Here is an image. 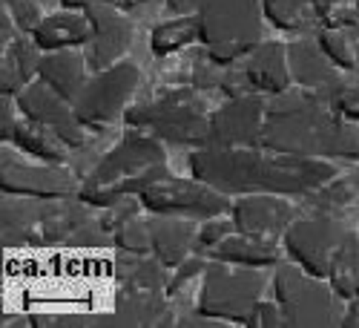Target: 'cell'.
Masks as SVG:
<instances>
[{"label":"cell","instance_id":"603a6c76","mask_svg":"<svg viewBox=\"0 0 359 328\" xmlns=\"http://www.w3.org/2000/svg\"><path fill=\"white\" fill-rule=\"evenodd\" d=\"M210 256L242 268H262V271L279 265V248L273 240H259V236H248L238 230L230 233L222 245H216Z\"/></svg>","mask_w":359,"mask_h":328},{"label":"cell","instance_id":"9c48e42d","mask_svg":"<svg viewBox=\"0 0 359 328\" xmlns=\"http://www.w3.org/2000/svg\"><path fill=\"white\" fill-rule=\"evenodd\" d=\"M138 199L149 216H178V219H193V222L224 216L233 207L230 196L204 185L196 176L193 178L167 176L164 182L144 190Z\"/></svg>","mask_w":359,"mask_h":328},{"label":"cell","instance_id":"8fae6325","mask_svg":"<svg viewBox=\"0 0 359 328\" xmlns=\"http://www.w3.org/2000/svg\"><path fill=\"white\" fill-rule=\"evenodd\" d=\"M0 185L6 196H26V199H72L78 185L69 170L61 164H32L20 159V150H9L4 144L0 153Z\"/></svg>","mask_w":359,"mask_h":328},{"label":"cell","instance_id":"6da1fadb","mask_svg":"<svg viewBox=\"0 0 359 328\" xmlns=\"http://www.w3.org/2000/svg\"><path fill=\"white\" fill-rule=\"evenodd\" d=\"M259 150L256 147H233V150L196 147V153L190 156V173L224 196H305L325 188L337 176L331 162Z\"/></svg>","mask_w":359,"mask_h":328},{"label":"cell","instance_id":"d6a6232c","mask_svg":"<svg viewBox=\"0 0 359 328\" xmlns=\"http://www.w3.org/2000/svg\"><path fill=\"white\" fill-rule=\"evenodd\" d=\"M204 268H207V262H204V254H190L182 265H175L172 268V280L167 282V296H172V294H178L184 285H190L196 277H201L204 274Z\"/></svg>","mask_w":359,"mask_h":328},{"label":"cell","instance_id":"cb8c5ba5","mask_svg":"<svg viewBox=\"0 0 359 328\" xmlns=\"http://www.w3.org/2000/svg\"><path fill=\"white\" fill-rule=\"evenodd\" d=\"M12 144L18 147L23 156H32V159H41V162H52V164L67 162V153L72 150V147L57 138L52 130L41 127V124H32V122H23V124L15 127Z\"/></svg>","mask_w":359,"mask_h":328},{"label":"cell","instance_id":"44dd1931","mask_svg":"<svg viewBox=\"0 0 359 328\" xmlns=\"http://www.w3.org/2000/svg\"><path fill=\"white\" fill-rule=\"evenodd\" d=\"M86 55H78L75 49H57L43 52L38 64V81H43L49 89H55L64 101L75 104L81 89L86 86Z\"/></svg>","mask_w":359,"mask_h":328},{"label":"cell","instance_id":"b9f144b4","mask_svg":"<svg viewBox=\"0 0 359 328\" xmlns=\"http://www.w3.org/2000/svg\"><path fill=\"white\" fill-rule=\"evenodd\" d=\"M356 15H359V0H356Z\"/></svg>","mask_w":359,"mask_h":328},{"label":"cell","instance_id":"ba28073f","mask_svg":"<svg viewBox=\"0 0 359 328\" xmlns=\"http://www.w3.org/2000/svg\"><path fill=\"white\" fill-rule=\"evenodd\" d=\"M124 122H127V127L147 130L167 144L204 147L210 115H207L204 107L198 101H193L190 96H170L161 101L133 107L130 112H124Z\"/></svg>","mask_w":359,"mask_h":328},{"label":"cell","instance_id":"74e56055","mask_svg":"<svg viewBox=\"0 0 359 328\" xmlns=\"http://www.w3.org/2000/svg\"><path fill=\"white\" fill-rule=\"evenodd\" d=\"M207 0H167V9L172 15H198V9Z\"/></svg>","mask_w":359,"mask_h":328},{"label":"cell","instance_id":"83f0119b","mask_svg":"<svg viewBox=\"0 0 359 328\" xmlns=\"http://www.w3.org/2000/svg\"><path fill=\"white\" fill-rule=\"evenodd\" d=\"M264 18L276 29H299L313 12V0H262Z\"/></svg>","mask_w":359,"mask_h":328},{"label":"cell","instance_id":"30bf717a","mask_svg":"<svg viewBox=\"0 0 359 328\" xmlns=\"http://www.w3.org/2000/svg\"><path fill=\"white\" fill-rule=\"evenodd\" d=\"M138 67L130 61H118L101 72H95L75 98V115L86 130H104L115 124L127 112V104L138 86Z\"/></svg>","mask_w":359,"mask_h":328},{"label":"cell","instance_id":"ac0fdd59","mask_svg":"<svg viewBox=\"0 0 359 328\" xmlns=\"http://www.w3.org/2000/svg\"><path fill=\"white\" fill-rule=\"evenodd\" d=\"M248 86L259 96H282L290 89V67H287V46L285 44H259L245 61Z\"/></svg>","mask_w":359,"mask_h":328},{"label":"cell","instance_id":"8992f818","mask_svg":"<svg viewBox=\"0 0 359 328\" xmlns=\"http://www.w3.org/2000/svg\"><path fill=\"white\" fill-rule=\"evenodd\" d=\"M273 294L293 328H325L342 322V308L337 303L339 294L334 285L296 262H279L273 268Z\"/></svg>","mask_w":359,"mask_h":328},{"label":"cell","instance_id":"5b68a950","mask_svg":"<svg viewBox=\"0 0 359 328\" xmlns=\"http://www.w3.org/2000/svg\"><path fill=\"white\" fill-rule=\"evenodd\" d=\"M262 0H207L198 9V44L216 64L248 58L262 44Z\"/></svg>","mask_w":359,"mask_h":328},{"label":"cell","instance_id":"f1b7e54d","mask_svg":"<svg viewBox=\"0 0 359 328\" xmlns=\"http://www.w3.org/2000/svg\"><path fill=\"white\" fill-rule=\"evenodd\" d=\"M112 245L127 254V256H144L149 254V219H130L127 225H121L112 233Z\"/></svg>","mask_w":359,"mask_h":328},{"label":"cell","instance_id":"7a4b0ae2","mask_svg":"<svg viewBox=\"0 0 359 328\" xmlns=\"http://www.w3.org/2000/svg\"><path fill=\"white\" fill-rule=\"evenodd\" d=\"M259 147L299 159L359 162V130L351 124V118L327 110L313 96L282 93L267 107Z\"/></svg>","mask_w":359,"mask_h":328},{"label":"cell","instance_id":"ab89813d","mask_svg":"<svg viewBox=\"0 0 359 328\" xmlns=\"http://www.w3.org/2000/svg\"><path fill=\"white\" fill-rule=\"evenodd\" d=\"M337 4H339V0H313V12L316 15H327V9L337 6Z\"/></svg>","mask_w":359,"mask_h":328},{"label":"cell","instance_id":"f35d334b","mask_svg":"<svg viewBox=\"0 0 359 328\" xmlns=\"http://www.w3.org/2000/svg\"><path fill=\"white\" fill-rule=\"evenodd\" d=\"M64 4V9H81V12H86V9H93V6H118L121 0H61Z\"/></svg>","mask_w":359,"mask_h":328},{"label":"cell","instance_id":"484cf974","mask_svg":"<svg viewBox=\"0 0 359 328\" xmlns=\"http://www.w3.org/2000/svg\"><path fill=\"white\" fill-rule=\"evenodd\" d=\"M167 294L144 296V294H118L115 314L121 317L124 325H167L170 308H167Z\"/></svg>","mask_w":359,"mask_h":328},{"label":"cell","instance_id":"60d3db41","mask_svg":"<svg viewBox=\"0 0 359 328\" xmlns=\"http://www.w3.org/2000/svg\"><path fill=\"white\" fill-rule=\"evenodd\" d=\"M144 4H149V0H121L124 9H135V6H144Z\"/></svg>","mask_w":359,"mask_h":328},{"label":"cell","instance_id":"1f68e13d","mask_svg":"<svg viewBox=\"0 0 359 328\" xmlns=\"http://www.w3.org/2000/svg\"><path fill=\"white\" fill-rule=\"evenodd\" d=\"M319 49L331 58V61L339 67V70H351L353 67V49H351V41L337 32V29H325L319 35Z\"/></svg>","mask_w":359,"mask_h":328},{"label":"cell","instance_id":"5bb4252c","mask_svg":"<svg viewBox=\"0 0 359 328\" xmlns=\"http://www.w3.org/2000/svg\"><path fill=\"white\" fill-rule=\"evenodd\" d=\"M15 107H18V112L26 118V122L52 130L69 147H81L83 144V130L86 127L78 122L75 107L69 101H64L55 89H49L43 81L26 84L15 96Z\"/></svg>","mask_w":359,"mask_h":328},{"label":"cell","instance_id":"8d00e7d4","mask_svg":"<svg viewBox=\"0 0 359 328\" xmlns=\"http://www.w3.org/2000/svg\"><path fill=\"white\" fill-rule=\"evenodd\" d=\"M15 110H18V107L9 101V96H4V107H0V115H4V122H0V138H4V144L12 141V133H15V127H18Z\"/></svg>","mask_w":359,"mask_h":328},{"label":"cell","instance_id":"d6986e66","mask_svg":"<svg viewBox=\"0 0 359 328\" xmlns=\"http://www.w3.org/2000/svg\"><path fill=\"white\" fill-rule=\"evenodd\" d=\"M32 41L41 52H57V49H78L86 46L93 38V23L81 9H64L41 18V23L32 29Z\"/></svg>","mask_w":359,"mask_h":328},{"label":"cell","instance_id":"3957f363","mask_svg":"<svg viewBox=\"0 0 359 328\" xmlns=\"http://www.w3.org/2000/svg\"><path fill=\"white\" fill-rule=\"evenodd\" d=\"M170 176L164 141L147 130L130 127L124 138L95 164L78 188V202L86 207H109L118 199L141 196Z\"/></svg>","mask_w":359,"mask_h":328},{"label":"cell","instance_id":"4fadbf2b","mask_svg":"<svg viewBox=\"0 0 359 328\" xmlns=\"http://www.w3.org/2000/svg\"><path fill=\"white\" fill-rule=\"evenodd\" d=\"M264 118H267V104L259 93L233 96L227 104H222L210 115L204 147H222V150H233V147H259Z\"/></svg>","mask_w":359,"mask_h":328},{"label":"cell","instance_id":"d590c367","mask_svg":"<svg viewBox=\"0 0 359 328\" xmlns=\"http://www.w3.org/2000/svg\"><path fill=\"white\" fill-rule=\"evenodd\" d=\"M337 112H342L345 118H359V84L351 89H342L339 98L334 101Z\"/></svg>","mask_w":359,"mask_h":328},{"label":"cell","instance_id":"2e32d148","mask_svg":"<svg viewBox=\"0 0 359 328\" xmlns=\"http://www.w3.org/2000/svg\"><path fill=\"white\" fill-rule=\"evenodd\" d=\"M287 67H290V78L296 86L308 89V96L325 101L331 98L337 101L342 93V78H339V67L327 58L319 44H287Z\"/></svg>","mask_w":359,"mask_h":328},{"label":"cell","instance_id":"d4e9b609","mask_svg":"<svg viewBox=\"0 0 359 328\" xmlns=\"http://www.w3.org/2000/svg\"><path fill=\"white\" fill-rule=\"evenodd\" d=\"M193 41H198V15H175L172 20H164L153 29L149 49H153L156 58H167L182 52Z\"/></svg>","mask_w":359,"mask_h":328},{"label":"cell","instance_id":"9a60e30c","mask_svg":"<svg viewBox=\"0 0 359 328\" xmlns=\"http://www.w3.org/2000/svg\"><path fill=\"white\" fill-rule=\"evenodd\" d=\"M230 219L238 233L259 236V240H276L290 228L293 211L276 193H248L236 196L230 207Z\"/></svg>","mask_w":359,"mask_h":328},{"label":"cell","instance_id":"4316f807","mask_svg":"<svg viewBox=\"0 0 359 328\" xmlns=\"http://www.w3.org/2000/svg\"><path fill=\"white\" fill-rule=\"evenodd\" d=\"M327 282L334 285V291L342 300H353L359 296V236L348 230L345 242L339 245L334 262H331V274Z\"/></svg>","mask_w":359,"mask_h":328},{"label":"cell","instance_id":"52a82bcc","mask_svg":"<svg viewBox=\"0 0 359 328\" xmlns=\"http://www.w3.org/2000/svg\"><path fill=\"white\" fill-rule=\"evenodd\" d=\"M262 268H242L222 259L207 262L198 291V314L224 320V322H248L253 306L264 294Z\"/></svg>","mask_w":359,"mask_h":328},{"label":"cell","instance_id":"e575fe53","mask_svg":"<svg viewBox=\"0 0 359 328\" xmlns=\"http://www.w3.org/2000/svg\"><path fill=\"white\" fill-rule=\"evenodd\" d=\"M4 9L12 15L15 26H20L23 32H32V29L41 23V9L32 4V0H4Z\"/></svg>","mask_w":359,"mask_h":328},{"label":"cell","instance_id":"836d02e7","mask_svg":"<svg viewBox=\"0 0 359 328\" xmlns=\"http://www.w3.org/2000/svg\"><path fill=\"white\" fill-rule=\"evenodd\" d=\"M245 325H250V328H273V325H287V320H285L282 306L276 300H259Z\"/></svg>","mask_w":359,"mask_h":328},{"label":"cell","instance_id":"ffe728a7","mask_svg":"<svg viewBox=\"0 0 359 328\" xmlns=\"http://www.w3.org/2000/svg\"><path fill=\"white\" fill-rule=\"evenodd\" d=\"M196 245L193 219L178 216H153L149 219V254H153L167 271L182 265Z\"/></svg>","mask_w":359,"mask_h":328},{"label":"cell","instance_id":"f546056e","mask_svg":"<svg viewBox=\"0 0 359 328\" xmlns=\"http://www.w3.org/2000/svg\"><path fill=\"white\" fill-rule=\"evenodd\" d=\"M144 211V207H141V199L138 196H127V199H118L115 204H109V207H104V216H101V230L104 233H115L118 228H121V225H127L130 219H135L138 214Z\"/></svg>","mask_w":359,"mask_h":328},{"label":"cell","instance_id":"7c38bea8","mask_svg":"<svg viewBox=\"0 0 359 328\" xmlns=\"http://www.w3.org/2000/svg\"><path fill=\"white\" fill-rule=\"evenodd\" d=\"M345 236L348 228L337 219H299L290 222V228L285 230V254L299 268L327 280L331 262L345 242Z\"/></svg>","mask_w":359,"mask_h":328},{"label":"cell","instance_id":"7402d4cb","mask_svg":"<svg viewBox=\"0 0 359 328\" xmlns=\"http://www.w3.org/2000/svg\"><path fill=\"white\" fill-rule=\"evenodd\" d=\"M38 64H41V49L35 41H20L15 38L12 44L4 46V61H0V93L15 98L26 84L38 78Z\"/></svg>","mask_w":359,"mask_h":328},{"label":"cell","instance_id":"e0dca14e","mask_svg":"<svg viewBox=\"0 0 359 328\" xmlns=\"http://www.w3.org/2000/svg\"><path fill=\"white\" fill-rule=\"evenodd\" d=\"M86 18L93 23V38L86 44V64L89 70H107L121 61V55L133 44V23L115 6H93L86 9Z\"/></svg>","mask_w":359,"mask_h":328},{"label":"cell","instance_id":"277c9868","mask_svg":"<svg viewBox=\"0 0 359 328\" xmlns=\"http://www.w3.org/2000/svg\"><path fill=\"white\" fill-rule=\"evenodd\" d=\"M83 202L69 204L67 199H26L4 193V245H75L78 233L89 225Z\"/></svg>","mask_w":359,"mask_h":328},{"label":"cell","instance_id":"4dcf8cb0","mask_svg":"<svg viewBox=\"0 0 359 328\" xmlns=\"http://www.w3.org/2000/svg\"><path fill=\"white\" fill-rule=\"evenodd\" d=\"M230 233H236L233 219H227V222H224L222 216H216V219H204L201 228L196 230V248H198L201 254H213V248L222 245Z\"/></svg>","mask_w":359,"mask_h":328}]
</instances>
